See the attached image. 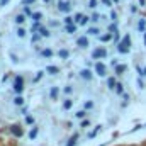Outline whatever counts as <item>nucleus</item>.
Instances as JSON below:
<instances>
[{
	"instance_id": "obj_1",
	"label": "nucleus",
	"mask_w": 146,
	"mask_h": 146,
	"mask_svg": "<svg viewBox=\"0 0 146 146\" xmlns=\"http://www.w3.org/2000/svg\"><path fill=\"white\" fill-rule=\"evenodd\" d=\"M129 46H131V39H129V36H124V39L117 44V51L124 54V53L129 51Z\"/></svg>"
},
{
	"instance_id": "obj_2",
	"label": "nucleus",
	"mask_w": 146,
	"mask_h": 146,
	"mask_svg": "<svg viewBox=\"0 0 146 146\" xmlns=\"http://www.w3.org/2000/svg\"><path fill=\"white\" fill-rule=\"evenodd\" d=\"M14 90H15L17 94H21V92L24 90V80H22V76H17V78L14 80Z\"/></svg>"
},
{
	"instance_id": "obj_3",
	"label": "nucleus",
	"mask_w": 146,
	"mask_h": 146,
	"mask_svg": "<svg viewBox=\"0 0 146 146\" xmlns=\"http://www.w3.org/2000/svg\"><path fill=\"white\" fill-rule=\"evenodd\" d=\"M107 56V51L104 49V48H99V49H95L94 53H92V58H95V60H99V58H106Z\"/></svg>"
},
{
	"instance_id": "obj_4",
	"label": "nucleus",
	"mask_w": 146,
	"mask_h": 146,
	"mask_svg": "<svg viewBox=\"0 0 146 146\" xmlns=\"http://www.w3.org/2000/svg\"><path fill=\"white\" fill-rule=\"evenodd\" d=\"M95 73L99 76H106V65L102 63H95Z\"/></svg>"
},
{
	"instance_id": "obj_5",
	"label": "nucleus",
	"mask_w": 146,
	"mask_h": 146,
	"mask_svg": "<svg viewBox=\"0 0 146 146\" xmlns=\"http://www.w3.org/2000/svg\"><path fill=\"white\" fill-rule=\"evenodd\" d=\"M58 9H60L61 12H70V3H66V2H58Z\"/></svg>"
},
{
	"instance_id": "obj_6",
	"label": "nucleus",
	"mask_w": 146,
	"mask_h": 146,
	"mask_svg": "<svg viewBox=\"0 0 146 146\" xmlns=\"http://www.w3.org/2000/svg\"><path fill=\"white\" fill-rule=\"evenodd\" d=\"M76 44L82 46V48H85V46H88V39H87V37H78V39H76Z\"/></svg>"
},
{
	"instance_id": "obj_7",
	"label": "nucleus",
	"mask_w": 146,
	"mask_h": 146,
	"mask_svg": "<svg viewBox=\"0 0 146 146\" xmlns=\"http://www.w3.org/2000/svg\"><path fill=\"white\" fill-rule=\"evenodd\" d=\"M58 56H60L61 60H66V58L70 56V51H68V49H60V51H58Z\"/></svg>"
},
{
	"instance_id": "obj_8",
	"label": "nucleus",
	"mask_w": 146,
	"mask_h": 146,
	"mask_svg": "<svg viewBox=\"0 0 146 146\" xmlns=\"http://www.w3.org/2000/svg\"><path fill=\"white\" fill-rule=\"evenodd\" d=\"M80 75H82V78H85V80H90V78H92V73H90V70H88V68L82 70V72H80Z\"/></svg>"
},
{
	"instance_id": "obj_9",
	"label": "nucleus",
	"mask_w": 146,
	"mask_h": 146,
	"mask_svg": "<svg viewBox=\"0 0 146 146\" xmlns=\"http://www.w3.org/2000/svg\"><path fill=\"white\" fill-rule=\"evenodd\" d=\"M126 70H127V65H115V73H117V75L124 73Z\"/></svg>"
},
{
	"instance_id": "obj_10",
	"label": "nucleus",
	"mask_w": 146,
	"mask_h": 146,
	"mask_svg": "<svg viewBox=\"0 0 146 146\" xmlns=\"http://www.w3.org/2000/svg\"><path fill=\"white\" fill-rule=\"evenodd\" d=\"M10 131H12L15 136H22V129H21L19 126H12V127H10Z\"/></svg>"
},
{
	"instance_id": "obj_11",
	"label": "nucleus",
	"mask_w": 146,
	"mask_h": 146,
	"mask_svg": "<svg viewBox=\"0 0 146 146\" xmlns=\"http://www.w3.org/2000/svg\"><path fill=\"white\" fill-rule=\"evenodd\" d=\"M66 33L68 34H75L76 33V26L75 24H66Z\"/></svg>"
},
{
	"instance_id": "obj_12",
	"label": "nucleus",
	"mask_w": 146,
	"mask_h": 146,
	"mask_svg": "<svg viewBox=\"0 0 146 146\" xmlns=\"http://www.w3.org/2000/svg\"><path fill=\"white\" fill-rule=\"evenodd\" d=\"M115 85H117V82H115V78H114V76L107 78V87H109V88H114Z\"/></svg>"
},
{
	"instance_id": "obj_13",
	"label": "nucleus",
	"mask_w": 146,
	"mask_h": 146,
	"mask_svg": "<svg viewBox=\"0 0 146 146\" xmlns=\"http://www.w3.org/2000/svg\"><path fill=\"white\" fill-rule=\"evenodd\" d=\"M39 34L42 37H49V29H46V27H39Z\"/></svg>"
},
{
	"instance_id": "obj_14",
	"label": "nucleus",
	"mask_w": 146,
	"mask_h": 146,
	"mask_svg": "<svg viewBox=\"0 0 146 146\" xmlns=\"http://www.w3.org/2000/svg\"><path fill=\"white\" fill-rule=\"evenodd\" d=\"M72 106H73V100H70V99H66V100L63 102V109H65V110L72 109Z\"/></svg>"
},
{
	"instance_id": "obj_15",
	"label": "nucleus",
	"mask_w": 146,
	"mask_h": 146,
	"mask_svg": "<svg viewBox=\"0 0 146 146\" xmlns=\"http://www.w3.org/2000/svg\"><path fill=\"white\" fill-rule=\"evenodd\" d=\"M112 37H114V34H112V33H109V34H104V36H100V41H102V42H107V41H110Z\"/></svg>"
},
{
	"instance_id": "obj_16",
	"label": "nucleus",
	"mask_w": 146,
	"mask_h": 146,
	"mask_svg": "<svg viewBox=\"0 0 146 146\" xmlns=\"http://www.w3.org/2000/svg\"><path fill=\"white\" fill-rule=\"evenodd\" d=\"M60 72L56 66H46V73H51V75H56V73Z\"/></svg>"
},
{
	"instance_id": "obj_17",
	"label": "nucleus",
	"mask_w": 146,
	"mask_h": 146,
	"mask_svg": "<svg viewBox=\"0 0 146 146\" xmlns=\"http://www.w3.org/2000/svg\"><path fill=\"white\" fill-rule=\"evenodd\" d=\"M24 21H26V14H19V15L15 17V22H17V24H22Z\"/></svg>"
},
{
	"instance_id": "obj_18",
	"label": "nucleus",
	"mask_w": 146,
	"mask_h": 146,
	"mask_svg": "<svg viewBox=\"0 0 146 146\" xmlns=\"http://www.w3.org/2000/svg\"><path fill=\"white\" fill-rule=\"evenodd\" d=\"M49 95H51V99H56L58 97V87H53L51 92H49Z\"/></svg>"
},
{
	"instance_id": "obj_19",
	"label": "nucleus",
	"mask_w": 146,
	"mask_h": 146,
	"mask_svg": "<svg viewBox=\"0 0 146 146\" xmlns=\"http://www.w3.org/2000/svg\"><path fill=\"white\" fill-rule=\"evenodd\" d=\"M41 54H42L44 58H51V56H53V51H51V49H44Z\"/></svg>"
},
{
	"instance_id": "obj_20",
	"label": "nucleus",
	"mask_w": 146,
	"mask_h": 146,
	"mask_svg": "<svg viewBox=\"0 0 146 146\" xmlns=\"http://www.w3.org/2000/svg\"><path fill=\"white\" fill-rule=\"evenodd\" d=\"M14 104H15V106H22V104H24V99L19 95V97H15V99H14Z\"/></svg>"
},
{
	"instance_id": "obj_21",
	"label": "nucleus",
	"mask_w": 146,
	"mask_h": 146,
	"mask_svg": "<svg viewBox=\"0 0 146 146\" xmlns=\"http://www.w3.org/2000/svg\"><path fill=\"white\" fill-rule=\"evenodd\" d=\"M31 17H33L34 21H41V19H42V14H41V12H34Z\"/></svg>"
},
{
	"instance_id": "obj_22",
	"label": "nucleus",
	"mask_w": 146,
	"mask_h": 146,
	"mask_svg": "<svg viewBox=\"0 0 146 146\" xmlns=\"http://www.w3.org/2000/svg\"><path fill=\"white\" fill-rule=\"evenodd\" d=\"M87 33H88V34H94V36H97V34H99V33H100V31H99V29H97V27H90V29H88V31H87Z\"/></svg>"
},
{
	"instance_id": "obj_23",
	"label": "nucleus",
	"mask_w": 146,
	"mask_h": 146,
	"mask_svg": "<svg viewBox=\"0 0 146 146\" xmlns=\"http://www.w3.org/2000/svg\"><path fill=\"white\" fill-rule=\"evenodd\" d=\"M36 136H37V127H34V129H31V133H29V138H31V139H34Z\"/></svg>"
},
{
	"instance_id": "obj_24",
	"label": "nucleus",
	"mask_w": 146,
	"mask_h": 146,
	"mask_svg": "<svg viewBox=\"0 0 146 146\" xmlns=\"http://www.w3.org/2000/svg\"><path fill=\"white\" fill-rule=\"evenodd\" d=\"M88 21H90V17H88V15H83V17H82V21H80L78 24H82V26H85V24H87Z\"/></svg>"
},
{
	"instance_id": "obj_25",
	"label": "nucleus",
	"mask_w": 146,
	"mask_h": 146,
	"mask_svg": "<svg viewBox=\"0 0 146 146\" xmlns=\"http://www.w3.org/2000/svg\"><path fill=\"white\" fill-rule=\"evenodd\" d=\"M122 90H124V85H122V83H117V85H115V92H117V94H122Z\"/></svg>"
},
{
	"instance_id": "obj_26",
	"label": "nucleus",
	"mask_w": 146,
	"mask_h": 146,
	"mask_svg": "<svg viewBox=\"0 0 146 146\" xmlns=\"http://www.w3.org/2000/svg\"><path fill=\"white\" fill-rule=\"evenodd\" d=\"M39 27H41V26H39V21H34V26L31 27V33H36Z\"/></svg>"
},
{
	"instance_id": "obj_27",
	"label": "nucleus",
	"mask_w": 146,
	"mask_h": 146,
	"mask_svg": "<svg viewBox=\"0 0 146 146\" xmlns=\"http://www.w3.org/2000/svg\"><path fill=\"white\" fill-rule=\"evenodd\" d=\"M145 27H146V22L145 21H139V22H138V29H139V31H145Z\"/></svg>"
},
{
	"instance_id": "obj_28",
	"label": "nucleus",
	"mask_w": 146,
	"mask_h": 146,
	"mask_svg": "<svg viewBox=\"0 0 146 146\" xmlns=\"http://www.w3.org/2000/svg\"><path fill=\"white\" fill-rule=\"evenodd\" d=\"M65 22H66V24H73V22H75V17H72V15H66V17H65Z\"/></svg>"
},
{
	"instance_id": "obj_29",
	"label": "nucleus",
	"mask_w": 146,
	"mask_h": 146,
	"mask_svg": "<svg viewBox=\"0 0 146 146\" xmlns=\"http://www.w3.org/2000/svg\"><path fill=\"white\" fill-rule=\"evenodd\" d=\"M85 115H87V112H85V110H78V112H76V117H78V119H83Z\"/></svg>"
},
{
	"instance_id": "obj_30",
	"label": "nucleus",
	"mask_w": 146,
	"mask_h": 146,
	"mask_svg": "<svg viewBox=\"0 0 146 146\" xmlns=\"http://www.w3.org/2000/svg\"><path fill=\"white\" fill-rule=\"evenodd\" d=\"M17 36H19V37H24V36H26V31H24L22 27H19V29H17Z\"/></svg>"
},
{
	"instance_id": "obj_31",
	"label": "nucleus",
	"mask_w": 146,
	"mask_h": 146,
	"mask_svg": "<svg viewBox=\"0 0 146 146\" xmlns=\"http://www.w3.org/2000/svg\"><path fill=\"white\" fill-rule=\"evenodd\" d=\"M109 31L112 33V34H115V33H117V24H112V26L109 27Z\"/></svg>"
},
{
	"instance_id": "obj_32",
	"label": "nucleus",
	"mask_w": 146,
	"mask_h": 146,
	"mask_svg": "<svg viewBox=\"0 0 146 146\" xmlns=\"http://www.w3.org/2000/svg\"><path fill=\"white\" fill-rule=\"evenodd\" d=\"M92 107H94V102H90V100H88V102H85V110H90Z\"/></svg>"
},
{
	"instance_id": "obj_33",
	"label": "nucleus",
	"mask_w": 146,
	"mask_h": 146,
	"mask_svg": "<svg viewBox=\"0 0 146 146\" xmlns=\"http://www.w3.org/2000/svg\"><path fill=\"white\" fill-rule=\"evenodd\" d=\"M26 122H27V124H34V117H33V115H27V117H26Z\"/></svg>"
},
{
	"instance_id": "obj_34",
	"label": "nucleus",
	"mask_w": 146,
	"mask_h": 146,
	"mask_svg": "<svg viewBox=\"0 0 146 146\" xmlns=\"http://www.w3.org/2000/svg\"><path fill=\"white\" fill-rule=\"evenodd\" d=\"M82 127H85V129L90 127V121H88V119H87V121H82Z\"/></svg>"
},
{
	"instance_id": "obj_35",
	"label": "nucleus",
	"mask_w": 146,
	"mask_h": 146,
	"mask_svg": "<svg viewBox=\"0 0 146 146\" xmlns=\"http://www.w3.org/2000/svg\"><path fill=\"white\" fill-rule=\"evenodd\" d=\"M24 14H26V15H33L34 12H33V10H31L29 7H26V9H24Z\"/></svg>"
},
{
	"instance_id": "obj_36",
	"label": "nucleus",
	"mask_w": 146,
	"mask_h": 146,
	"mask_svg": "<svg viewBox=\"0 0 146 146\" xmlns=\"http://www.w3.org/2000/svg\"><path fill=\"white\" fill-rule=\"evenodd\" d=\"M73 17H75V22H80V21H82V17H83V15H82V14H75V15H73Z\"/></svg>"
},
{
	"instance_id": "obj_37",
	"label": "nucleus",
	"mask_w": 146,
	"mask_h": 146,
	"mask_svg": "<svg viewBox=\"0 0 146 146\" xmlns=\"http://www.w3.org/2000/svg\"><path fill=\"white\" fill-rule=\"evenodd\" d=\"M88 7L95 9V7H97V0H90V2H88Z\"/></svg>"
},
{
	"instance_id": "obj_38",
	"label": "nucleus",
	"mask_w": 146,
	"mask_h": 146,
	"mask_svg": "<svg viewBox=\"0 0 146 146\" xmlns=\"http://www.w3.org/2000/svg\"><path fill=\"white\" fill-rule=\"evenodd\" d=\"M99 19H100V15H99V14H94V15H92V21H95V22H97Z\"/></svg>"
},
{
	"instance_id": "obj_39",
	"label": "nucleus",
	"mask_w": 146,
	"mask_h": 146,
	"mask_svg": "<svg viewBox=\"0 0 146 146\" xmlns=\"http://www.w3.org/2000/svg\"><path fill=\"white\" fill-rule=\"evenodd\" d=\"M27 3H34V0H22V5H27Z\"/></svg>"
},
{
	"instance_id": "obj_40",
	"label": "nucleus",
	"mask_w": 146,
	"mask_h": 146,
	"mask_svg": "<svg viewBox=\"0 0 146 146\" xmlns=\"http://www.w3.org/2000/svg\"><path fill=\"white\" fill-rule=\"evenodd\" d=\"M42 73H44V72H39V73H37V75H36V78H34V82H37V80H39V78L42 76Z\"/></svg>"
},
{
	"instance_id": "obj_41",
	"label": "nucleus",
	"mask_w": 146,
	"mask_h": 146,
	"mask_svg": "<svg viewBox=\"0 0 146 146\" xmlns=\"http://www.w3.org/2000/svg\"><path fill=\"white\" fill-rule=\"evenodd\" d=\"M39 36H41V34H39ZM39 36H37V34H33V37H31V41H34V42H36L37 39H39Z\"/></svg>"
},
{
	"instance_id": "obj_42",
	"label": "nucleus",
	"mask_w": 146,
	"mask_h": 146,
	"mask_svg": "<svg viewBox=\"0 0 146 146\" xmlns=\"http://www.w3.org/2000/svg\"><path fill=\"white\" fill-rule=\"evenodd\" d=\"M7 3H9V0H0V5H2V7H5Z\"/></svg>"
},
{
	"instance_id": "obj_43",
	"label": "nucleus",
	"mask_w": 146,
	"mask_h": 146,
	"mask_svg": "<svg viewBox=\"0 0 146 146\" xmlns=\"http://www.w3.org/2000/svg\"><path fill=\"white\" fill-rule=\"evenodd\" d=\"M100 2H102L104 5H107V7H109V5H110V0H100Z\"/></svg>"
},
{
	"instance_id": "obj_44",
	"label": "nucleus",
	"mask_w": 146,
	"mask_h": 146,
	"mask_svg": "<svg viewBox=\"0 0 146 146\" xmlns=\"http://www.w3.org/2000/svg\"><path fill=\"white\" fill-rule=\"evenodd\" d=\"M110 19H112V21H114V19H117V14H115V12H112V14H110Z\"/></svg>"
},
{
	"instance_id": "obj_45",
	"label": "nucleus",
	"mask_w": 146,
	"mask_h": 146,
	"mask_svg": "<svg viewBox=\"0 0 146 146\" xmlns=\"http://www.w3.org/2000/svg\"><path fill=\"white\" fill-rule=\"evenodd\" d=\"M139 5H146V0H139Z\"/></svg>"
},
{
	"instance_id": "obj_46",
	"label": "nucleus",
	"mask_w": 146,
	"mask_h": 146,
	"mask_svg": "<svg viewBox=\"0 0 146 146\" xmlns=\"http://www.w3.org/2000/svg\"><path fill=\"white\" fill-rule=\"evenodd\" d=\"M143 76H146V68H143Z\"/></svg>"
},
{
	"instance_id": "obj_47",
	"label": "nucleus",
	"mask_w": 146,
	"mask_h": 146,
	"mask_svg": "<svg viewBox=\"0 0 146 146\" xmlns=\"http://www.w3.org/2000/svg\"><path fill=\"white\" fill-rule=\"evenodd\" d=\"M145 44H146V33H145Z\"/></svg>"
},
{
	"instance_id": "obj_48",
	"label": "nucleus",
	"mask_w": 146,
	"mask_h": 146,
	"mask_svg": "<svg viewBox=\"0 0 146 146\" xmlns=\"http://www.w3.org/2000/svg\"><path fill=\"white\" fill-rule=\"evenodd\" d=\"M48 2H49V0H44V3H48Z\"/></svg>"
},
{
	"instance_id": "obj_49",
	"label": "nucleus",
	"mask_w": 146,
	"mask_h": 146,
	"mask_svg": "<svg viewBox=\"0 0 146 146\" xmlns=\"http://www.w3.org/2000/svg\"><path fill=\"white\" fill-rule=\"evenodd\" d=\"M112 2H119V0H112Z\"/></svg>"
}]
</instances>
